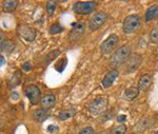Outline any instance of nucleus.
Listing matches in <instances>:
<instances>
[{
	"label": "nucleus",
	"instance_id": "obj_1",
	"mask_svg": "<svg viewBox=\"0 0 158 134\" xmlns=\"http://www.w3.org/2000/svg\"><path fill=\"white\" fill-rule=\"evenodd\" d=\"M130 57H131V49L128 45H122L114 52L113 56L110 59V66L116 70L117 68L123 66Z\"/></svg>",
	"mask_w": 158,
	"mask_h": 134
},
{
	"label": "nucleus",
	"instance_id": "obj_2",
	"mask_svg": "<svg viewBox=\"0 0 158 134\" xmlns=\"http://www.w3.org/2000/svg\"><path fill=\"white\" fill-rule=\"evenodd\" d=\"M140 27H141V18L137 14L129 15L122 24V30L126 34H133L139 30Z\"/></svg>",
	"mask_w": 158,
	"mask_h": 134
},
{
	"label": "nucleus",
	"instance_id": "obj_3",
	"mask_svg": "<svg viewBox=\"0 0 158 134\" xmlns=\"http://www.w3.org/2000/svg\"><path fill=\"white\" fill-rule=\"evenodd\" d=\"M108 109V99L104 97H97L88 106V110L93 115H101Z\"/></svg>",
	"mask_w": 158,
	"mask_h": 134
},
{
	"label": "nucleus",
	"instance_id": "obj_4",
	"mask_svg": "<svg viewBox=\"0 0 158 134\" xmlns=\"http://www.w3.org/2000/svg\"><path fill=\"white\" fill-rule=\"evenodd\" d=\"M95 1H78L73 6V11L79 15H90L96 10Z\"/></svg>",
	"mask_w": 158,
	"mask_h": 134
},
{
	"label": "nucleus",
	"instance_id": "obj_5",
	"mask_svg": "<svg viewBox=\"0 0 158 134\" xmlns=\"http://www.w3.org/2000/svg\"><path fill=\"white\" fill-rule=\"evenodd\" d=\"M17 33H18L19 37L22 38L23 40L27 41V42H33L37 36L36 30L34 28L30 27L27 24H20L17 28Z\"/></svg>",
	"mask_w": 158,
	"mask_h": 134
},
{
	"label": "nucleus",
	"instance_id": "obj_6",
	"mask_svg": "<svg viewBox=\"0 0 158 134\" xmlns=\"http://www.w3.org/2000/svg\"><path fill=\"white\" fill-rule=\"evenodd\" d=\"M118 42H119L118 36L115 34H111L102 43H101V45H100L101 53H102L103 55H108V54L112 53L115 50Z\"/></svg>",
	"mask_w": 158,
	"mask_h": 134
},
{
	"label": "nucleus",
	"instance_id": "obj_7",
	"mask_svg": "<svg viewBox=\"0 0 158 134\" xmlns=\"http://www.w3.org/2000/svg\"><path fill=\"white\" fill-rule=\"evenodd\" d=\"M25 96L27 97V99L30 100V102L32 105H37L39 102H41V91L37 86L35 84H31L25 88Z\"/></svg>",
	"mask_w": 158,
	"mask_h": 134
},
{
	"label": "nucleus",
	"instance_id": "obj_8",
	"mask_svg": "<svg viewBox=\"0 0 158 134\" xmlns=\"http://www.w3.org/2000/svg\"><path fill=\"white\" fill-rule=\"evenodd\" d=\"M106 19H108V15L104 12H98L91 18L90 22H89V29L91 31L99 30L102 25L106 24Z\"/></svg>",
	"mask_w": 158,
	"mask_h": 134
},
{
	"label": "nucleus",
	"instance_id": "obj_9",
	"mask_svg": "<svg viewBox=\"0 0 158 134\" xmlns=\"http://www.w3.org/2000/svg\"><path fill=\"white\" fill-rule=\"evenodd\" d=\"M141 64V56L138 54H133L126 63V74L133 73Z\"/></svg>",
	"mask_w": 158,
	"mask_h": 134
},
{
	"label": "nucleus",
	"instance_id": "obj_10",
	"mask_svg": "<svg viewBox=\"0 0 158 134\" xmlns=\"http://www.w3.org/2000/svg\"><path fill=\"white\" fill-rule=\"evenodd\" d=\"M85 32V24L83 22H78L76 27H74L71 32L69 33L68 38L71 41H77L83 36Z\"/></svg>",
	"mask_w": 158,
	"mask_h": 134
},
{
	"label": "nucleus",
	"instance_id": "obj_11",
	"mask_svg": "<svg viewBox=\"0 0 158 134\" xmlns=\"http://www.w3.org/2000/svg\"><path fill=\"white\" fill-rule=\"evenodd\" d=\"M117 77H118V71L113 69V70L108 72V74H106V76H104L102 79L101 84H102V87L104 89H108V88L113 86V84L116 81Z\"/></svg>",
	"mask_w": 158,
	"mask_h": 134
},
{
	"label": "nucleus",
	"instance_id": "obj_12",
	"mask_svg": "<svg viewBox=\"0 0 158 134\" xmlns=\"http://www.w3.org/2000/svg\"><path fill=\"white\" fill-rule=\"evenodd\" d=\"M153 119L151 118H142L141 120H139L138 123H136V125L134 126V132L136 133H142L144 132V131H147L148 129H150L153 126Z\"/></svg>",
	"mask_w": 158,
	"mask_h": 134
},
{
	"label": "nucleus",
	"instance_id": "obj_13",
	"mask_svg": "<svg viewBox=\"0 0 158 134\" xmlns=\"http://www.w3.org/2000/svg\"><path fill=\"white\" fill-rule=\"evenodd\" d=\"M153 81V77L150 74H144L140 77L139 81H138V89L139 91H146L150 88V86L152 84Z\"/></svg>",
	"mask_w": 158,
	"mask_h": 134
},
{
	"label": "nucleus",
	"instance_id": "obj_14",
	"mask_svg": "<svg viewBox=\"0 0 158 134\" xmlns=\"http://www.w3.org/2000/svg\"><path fill=\"white\" fill-rule=\"evenodd\" d=\"M55 102H56L55 95L52 94V93H49V94H45L44 96L42 97L40 104H41L43 109H47L48 110V109H51V108L54 107Z\"/></svg>",
	"mask_w": 158,
	"mask_h": 134
},
{
	"label": "nucleus",
	"instance_id": "obj_15",
	"mask_svg": "<svg viewBox=\"0 0 158 134\" xmlns=\"http://www.w3.org/2000/svg\"><path fill=\"white\" fill-rule=\"evenodd\" d=\"M48 115H49V112H48L47 109H37L33 112V118H34L35 122L37 123H42L47 119Z\"/></svg>",
	"mask_w": 158,
	"mask_h": 134
},
{
	"label": "nucleus",
	"instance_id": "obj_16",
	"mask_svg": "<svg viewBox=\"0 0 158 134\" xmlns=\"http://www.w3.org/2000/svg\"><path fill=\"white\" fill-rule=\"evenodd\" d=\"M18 6V1L17 0H6L2 2V10L6 13H12L17 9Z\"/></svg>",
	"mask_w": 158,
	"mask_h": 134
},
{
	"label": "nucleus",
	"instance_id": "obj_17",
	"mask_svg": "<svg viewBox=\"0 0 158 134\" xmlns=\"http://www.w3.org/2000/svg\"><path fill=\"white\" fill-rule=\"evenodd\" d=\"M75 114H76L75 108H71V109L61 110L60 112L58 113V117H59L60 120H67L69 118H72Z\"/></svg>",
	"mask_w": 158,
	"mask_h": 134
},
{
	"label": "nucleus",
	"instance_id": "obj_18",
	"mask_svg": "<svg viewBox=\"0 0 158 134\" xmlns=\"http://www.w3.org/2000/svg\"><path fill=\"white\" fill-rule=\"evenodd\" d=\"M139 94V89L136 87H130L126 90L124 92V98L127 100H133L138 96Z\"/></svg>",
	"mask_w": 158,
	"mask_h": 134
},
{
	"label": "nucleus",
	"instance_id": "obj_19",
	"mask_svg": "<svg viewBox=\"0 0 158 134\" xmlns=\"http://www.w3.org/2000/svg\"><path fill=\"white\" fill-rule=\"evenodd\" d=\"M0 51L1 52H12L13 50H14V43L12 42V41L10 40H1V45H0Z\"/></svg>",
	"mask_w": 158,
	"mask_h": 134
},
{
	"label": "nucleus",
	"instance_id": "obj_20",
	"mask_svg": "<svg viewBox=\"0 0 158 134\" xmlns=\"http://www.w3.org/2000/svg\"><path fill=\"white\" fill-rule=\"evenodd\" d=\"M156 9L157 6H152L148 9L146 13V21H151V20L156 18Z\"/></svg>",
	"mask_w": 158,
	"mask_h": 134
},
{
	"label": "nucleus",
	"instance_id": "obj_21",
	"mask_svg": "<svg viewBox=\"0 0 158 134\" xmlns=\"http://www.w3.org/2000/svg\"><path fill=\"white\" fill-rule=\"evenodd\" d=\"M19 84H20V74H19V72H16L15 74H13V77L9 82V88L13 89V88L18 86Z\"/></svg>",
	"mask_w": 158,
	"mask_h": 134
},
{
	"label": "nucleus",
	"instance_id": "obj_22",
	"mask_svg": "<svg viewBox=\"0 0 158 134\" xmlns=\"http://www.w3.org/2000/svg\"><path fill=\"white\" fill-rule=\"evenodd\" d=\"M63 31V27L60 24H53L50 27L49 32L51 35H56V34H59Z\"/></svg>",
	"mask_w": 158,
	"mask_h": 134
},
{
	"label": "nucleus",
	"instance_id": "obj_23",
	"mask_svg": "<svg viewBox=\"0 0 158 134\" xmlns=\"http://www.w3.org/2000/svg\"><path fill=\"white\" fill-rule=\"evenodd\" d=\"M150 40L153 43H158V24L153 28L150 33Z\"/></svg>",
	"mask_w": 158,
	"mask_h": 134
},
{
	"label": "nucleus",
	"instance_id": "obj_24",
	"mask_svg": "<svg viewBox=\"0 0 158 134\" xmlns=\"http://www.w3.org/2000/svg\"><path fill=\"white\" fill-rule=\"evenodd\" d=\"M113 134H126L127 133V127L124 125H118L112 130Z\"/></svg>",
	"mask_w": 158,
	"mask_h": 134
},
{
	"label": "nucleus",
	"instance_id": "obj_25",
	"mask_svg": "<svg viewBox=\"0 0 158 134\" xmlns=\"http://www.w3.org/2000/svg\"><path fill=\"white\" fill-rule=\"evenodd\" d=\"M56 10V2L55 1H48L47 2V12L50 16H52L54 14Z\"/></svg>",
	"mask_w": 158,
	"mask_h": 134
},
{
	"label": "nucleus",
	"instance_id": "obj_26",
	"mask_svg": "<svg viewBox=\"0 0 158 134\" xmlns=\"http://www.w3.org/2000/svg\"><path fill=\"white\" fill-rule=\"evenodd\" d=\"M78 134H95V131L92 127H85L83 129H81L78 132Z\"/></svg>",
	"mask_w": 158,
	"mask_h": 134
},
{
	"label": "nucleus",
	"instance_id": "obj_27",
	"mask_svg": "<svg viewBox=\"0 0 158 134\" xmlns=\"http://www.w3.org/2000/svg\"><path fill=\"white\" fill-rule=\"evenodd\" d=\"M47 130H48V132H49V133H55V132H57V131H58V128L56 127L55 125H50L49 127H48Z\"/></svg>",
	"mask_w": 158,
	"mask_h": 134
},
{
	"label": "nucleus",
	"instance_id": "obj_28",
	"mask_svg": "<svg viewBox=\"0 0 158 134\" xmlns=\"http://www.w3.org/2000/svg\"><path fill=\"white\" fill-rule=\"evenodd\" d=\"M31 69H32V66H31V63H29V61H27V63H24L23 64H22V70L23 71L27 72V71H30Z\"/></svg>",
	"mask_w": 158,
	"mask_h": 134
},
{
	"label": "nucleus",
	"instance_id": "obj_29",
	"mask_svg": "<svg viewBox=\"0 0 158 134\" xmlns=\"http://www.w3.org/2000/svg\"><path fill=\"white\" fill-rule=\"evenodd\" d=\"M126 119H127L126 115H118V116H117V122L118 123H123V122H126Z\"/></svg>",
	"mask_w": 158,
	"mask_h": 134
},
{
	"label": "nucleus",
	"instance_id": "obj_30",
	"mask_svg": "<svg viewBox=\"0 0 158 134\" xmlns=\"http://www.w3.org/2000/svg\"><path fill=\"white\" fill-rule=\"evenodd\" d=\"M12 98L14 99V100H17V99H19V94L18 93H16V92H13V94H12Z\"/></svg>",
	"mask_w": 158,
	"mask_h": 134
},
{
	"label": "nucleus",
	"instance_id": "obj_31",
	"mask_svg": "<svg viewBox=\"0 0 158 134\" xmlns=\"http://www.w3.org/2000/svg\"><path fill=\"white\" fill-rule=\"evenodd\" d=\"M0 60H1L0 61V64H1V66H3V64L6 63V59H4L3 56H0Z\"/></svg>",
	"mask_w": 158,
	"mask_h": 134
},
{
	"label": "nucleus",
	"instance_id": "obj_32",
	"mask_svg": "<svg viewBox=\"0 0 158 134\" xmlns=\"http://www.w3.org/2000/svg\"><path fill=\"white\" fill-rule=\"evenodd\" d=\"M156 18H158V6H157V9H156Z\"/></svg>",
	"mask_w": 158,
	"mask_h": 134
},
{
	"label": "nucleus",
	"instance_id": "obj_33",
	"mask_svg": "<svg viewBox=\"0 0 158 134\" xmlns=\"http://www.w3.org/2000/svg\"><path fill=\"white\" fill-rule=\"evenodd\" d=\"M156 134H158V132H157V133H156Z\"/></svg>",
	"mask_w": 158,
	"mask_h": 134
}]
</instances>
